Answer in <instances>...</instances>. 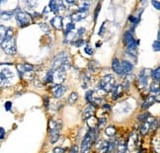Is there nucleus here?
I'll list each match as a JSON object with an SVG mask.
<instances>
[{
    "mask_svg": "<svg viewBox=\"0 0 160 153\" xmlns=\"http://www.w3.org/2000/svg\"><path fill=\"white\" fill-rule=\"evenodd\" d=\"M116 81H115V77L112 74L105 75L102 78L101 82L99 83V89L103 90L104 92H111L113 88L115 87Z\"/></svg>",
    "mask_w": 160,
    "mask_h": 153,
    "instance_id": "f257e3e1",
    "label": "nucleus"
},
{
    "mask_svg": "<svg viewBox=\"0 0 160 153\" xmlns=\"http://www.w3.org/2000/svg\"><path fill=\"white\" fill-rule=\"evenodd\" d=\"M2 49L9 55H14L17 53V45H16V40L15 38H6L5 40L1 45Z\"/></svg>",
    "mask_w": 160,
    "mask_h": 153,
    "instance_id": "f03ea898",
    "label": "nucleus"
},
{
    "mask_svg": "<svg viewBox=\"0 0 160 153\" xmlns=\"http://www.w3.org/2000/svg\"><path fill=\"white\" fill-rule=\"evenodd\" d=\"M68 53L66 52H61L57 54L52 61V69L56 70L57 68H61V66L68 61Z\"/></svg>",
    "mask_w": 160,
    "mask_h": 153,
    "instance_id": "7ed1b4c3",
    "label": "nucleus"
},
{
    "mask_svg": "<svg viewBox=\"0 0 160 153\" xmlns=\"http://www.w3.org/2000/svg\"><path fill=\"white\" fill-rule=\"evenodd\" d=\"M15 18L20 27H27L32 23L31 15L24 11H18L15 14Z\"/></svg>",
    "mask_w": 160,
    "mask_h": 153,
    "instance_id": "20e7f679",
    "label": "nucleus"
},
{
    "mask_svg": "<svg viewBox=\"0 0 160 153\" xmlns=\"http://www.w3.org/2000/svg\"><path fill=\"white\" fill-rule=\"evenodd\" d=\"M65 78H66V70L64 68L61 67L53 70V81H52L53 83H54L56 85H61L65 81Z\"/></svg>",
    "mask_w": 160,
    "mask_h": 153,
    "instance_id": "39448f33",
    "label": "nucleus"
},
{
    "mask_svg": "<svg viewBox=\"0 0 160 153\" xmlns=\"http://www.w3.org/2000/svg\"><path fill=\"white\" fill-rule=\"evenodd\" d=\"M150 76H151V70L143 68L141 71V72H139V75H138L139 83H141L143 86V87H146L147 84H148L149 78H150Z\"/></svg>",
    "mask_w": 160,
    "mask_h": 153,
    "instance_id": "423d86ee",
    "label": "nucleus"
},
{
    "mask_svg": "<svg viewBox=\"0 0 160 153\" xmlns=\"http://www.w3.org/2000/svg\"><path fill=\"white\" fill-rule=\"evenodd\" d=\"M92 138L90 137L89 134L85 135L84 139L81 143V148H80V153H89L91 150V146H92Z\"/></svg>",
    "mask_w": 160,
    "mask_h": 153,
    "instance_id": "0eeeda50",
    "label": "nucleus"
},
{
    "mask_svg": "<svg viewBox=\"0 0 160 153\" xmlns=\"http://www.w3.org/2000/svg\"><path fill=\"white\" fill-rule=\"evenodd\" d=\"M137 146H138V135L136 134V132H133L128 137L127 147H128V150L133 151V150H136Z\"/></svg>",
    "mask_w": 160,
    "mask_h": 153,
    "instance_id": "6e6552de",
    "label": "nucleus"
},
{
    "mask_svg": "<svg viewBox=\"0 0 160 153\" xmlns=\"http://www.w3.org/2000/svg\"><path fill=\"white\" fill-rule=\"evenodd\" d=\"M33 68H34V66L32 64H29V63H22V64L17 65L18 72H19V75L21 76V77H23V76L28 72H32Z\"/></svg>",
    "mask_w": 160,
    "mask_h": 153,
    "instance_id": "1a4fd4ad",
    "label": "nucleus"
},
{
    "mask_svg": "<svg viewBox=\"0 0 160 153\" xmlns=\"http://www.w3.org/2000/svg\"><path fill=\"white\" fill-rule=\"evenodd\" d=\"M121 69H122V74L128 75L133 72V65L128 60H123L121 62Z\"/></svg>",
    "mask_w": 160,
    "mask_h": 153,
    "instance_id": "9d476101",
    "label": "nucleus"
},
{
    "mask_svg": "<svg viewBox=\"0 0 160 153\" xmlns=\"http://www.w3.org/2000/svg\"><path fill=\"white\" fill-rule=\"evenodd\" d=\"M155 102H159V94L156 95V98H155V96H148L146 100L143 102V104H142V109H148L149 107L152 106Z\"/></svg>",
    "mask_w": 160,
    "mask_h": 153,
    "instance_id": "9b49d317",
    "label": "nucleus"
},
{
    "mask_svg": "<svg viewBox=\"0 0 160 153\" xmlns=\"http://www.w3.org/2000/svg\"><path fill=\"white\" fill-rule=\"evenodd\" d=\"M152 121H153V119L152 118H148L142 124V125L141 127V132L142 135H146L148 134V131L150 130V126H151Z\"/></svg>",
    "mask_w": 160,
    "mask_h": 153,
    "instance_id": "f8f14e48",
    "label": "nucleus"
},
{
    "mask_svg": "<svg viewBox=\"0 0 160 153\" xmlns=\"http://www.w3.org/2000/svg\"><path fill=\"white\" fill-rule=\"evenodd\" d=\"M65 91H66V88L64 87V86H62V85H57L56 87L53 89V96L56 97V98L59 99V98H61V97L64 95Z\"/></svg>",
    "mask_w": 160,
    "mask_h": 153,
    "instance_id": "ddd939ff",
    "label": "nucleus"
},
{
    "mask_svg": "<svg viewBox=\"0 0 160 153\" xmlns=\"http://www.w3.org/2000/svg\"><path fill=\"white\" fill-rule=\"evenodd\" d=\"M113 92V95H112V98L113 100H118L120 97H121L124 93V88L122 85H115V87L112 90Z\"/></svg>",
    "mask_w": 160,
    "mask_h": 153,
    "instance_id": "4468645a",
    "label": "nucleus"
},
{
    "mask_svg": "<svg viewBox=\"0 0 160 153\" xmlns=\"http://www.w3.org/2000/svg\"><path fill=\"white\" fill-rule=\"evenodd\" d=\"M51 24L53 25V27H54L57 30H61L62 29V17L57 15V16H54L51 20Z\"/></svg>",
    "mask_w": 160,
    "mask_h": 153,
    "instance_id": "2eb2a0df",
    "label": "nucleus"
},
{
    "mask_svg": "<svg viewBox=\"0 0 160 153\" xmlns=\"http://www.w3.org/2000/svg\"><path fill=\"white\" fill-rule=\"evenodd\" d=\"M108 146H109V142L108 141H105V140H99L96 144L97 147V150L100 153H106L108 150Z\"/></svg>",
    "mask_w": 160,
    "mask_h": 153,
    "instance_id": "dca6fc26",
    "label": "nucleus"
},
{
    "mask_svg": "<svg viewBox=\"0 0 160 153\" xmlns=\"http://www.w3.org/2000/svg\"><path fill=\"white\" fill-rule=\"evenodd\" d=\"M48 129H49V131H52V130H61V121L51 120L48 122Z\"/></svg>",
    "mask_w": 160,
    "mask_h": 153,
    "instance_id": "f3484780",
    "label": "nucleus"
},
{
    "mask_svg": "<svg viewBox=\"0 0 160 153\" xmlns=\"http://www.w3.org/2000/svg\"><path fill=\"white\" fill-rule=\"evenodd\" d=\"M88 12H77V13H74L71 15V20H72V23L73 22H78V21H81V20L85 19L87 17Z\"/></svg>",
    "mask_w": 160,
    "mask_h": 153,
    "instance_id": "a211bd4d",
    "label": "nucleus"
},
{
    "mask_svg": "<svg viewBox=\"0 0 160 153\" xmlns=\"http://www.w3.org/2000/svg\"><path fill=\"white\" fill-rule=\"evenodd\" d=\"M94 114H95V106L89 105L83 112V119L87 120L88 118H90V117H93Z\"/></svg>",
    "mask_w": 160,
    "mask_h": 153,
    "instance_id": "6ab92c4d",
    "label": "nucleus"
},
{
    "mask_svg": "<svg viewBox=\"0 0 160 153\" xmlns=\"http://www.w3.org/2000/svg\"><path fill=\"white\" fill-rule=\"evenodd\" d=\"M59 136H61V130H52L49 131V141L51 143L53 144L58 140Z\"/></svg>",
    "mask_w": 160,
    "mask_h": 153,
    "instance_id": "aec40b11",
    "label": "nucleus"
},
{
    "mask_svg": "<svg viewBox=\"0 0 160 153\" xmlns=\"http://www.w3.org/2000/svg\"><path fill=\"white\" fill-rule=\"evenodd\" d=\"M87 122V125L90 127L91 130H95V129H98V120L95 118V117H90L86 120Z\"/></svg>",
    "mask_w": 160,
    "mask_h": 153,
    "instance_id": "412c9836",
    "label": "nucleus"
},
{
    "mask_svg": "<svg viewBox=\"0 0 160 153\" xmlns=\"http://www.w3.org/2000/svg\"><path fill=\"white\" fill-rule=\"evenodd\" d=\"M112 68L113 70L119 75H122V69H121V62L119 61L118 58H114L112 62Z\"/></svg>",
    "mask_w": 160,
    "mask_h": 153,
    "instance_id": "4be33fe9",
    "label": "nucleus"
},
{
    "mask_svg": "<svg viewBox=\"0 0 160 153\" xmlns=\"http://www.w3.org/2000/svg\"><path fill=\"white\" fill-rule=\"evenodd\" d=\"M152 148L155 153H160V142H159V135H156L152 139Z\"/></svg>",
    "mask_w": 160,
    "mask_h": 153,
    "instance_id": "5701e85b",
    "label": "nucleus"
},
{
    "mask_svg": "<svg viewBox=\"0 0 160 153\" xmlns=\"http://www.w3.org/2000/svg\"><path fill=\"white\" fill-rule=\"evenodd\" d=\"M61 1H54V0H52V1L49 2V9H51V11L57 14L58 7H59V5H61Z\"/></svg>",
    "mask_w": 160,
    "mask_h": 153,
    "instance_id": "b1692460",
    "label": "nucleus"
},
{
    "mask_svg": "<svg viewBox=\"0 0 160 153\" xmlns=\"http://www.w3.org/2000/svg\"><path fill=\"white\" fill-rule=\"evenodd\" d=\"M105 134H106L107 136L109 137H113L116 135L117 134V130H116V127H115L114 125H109L106 127V130H105Z\"/></svg>",
    "mask_w": 160,
    "mask_h": 153,
    "instance_id": "393cba45",
    "label": "nucleus"
},
{
    "mask_svg": "<svg viewBox=\"0 0 160 153\" xmlns=\"http://www.w3.org/2000/svg\"><path fill=\"white\" fill-rule=\"evenodd\" d=\"M13 14H14L13 11H2L0 13V18H1V20H3V21H8V20L12 18Z\"/></svg>",
    "mask_w": 160,
    "mask_h": 153,
    "instance_id": "a878e982",
    "label": "nucleus"
},
{
    "mask_svg": "<svg viewBox=\"0 0 160 153\" xmlns=\"http://www.w3.org/2000/svg\"><path fill=\"white\" fill-rule=\"evenodd\" d=\"M133 40H134V38H133V34L132 32H129V31H128V32L124 33V42L126 45L132 43Z\"/></svg>",
    "mask_w": 160,
    "mask_h": 153,
    "instance_id": "bb28decb",
    "label": "nucleus"
},
{
    "mask_svg": "<svg viewBox=\"0 0 160 153\" xmlns=\"http://www.w3.org/2000/svg\"><path fill=\"white\" fill-rule=\"evenodd\" d=\"M127 142H124V140L118 142V153H127Z\"/></svg>",
    "mask_w": 160,
    "mask_h": 153,
    "instance_id": "cd10ccee",
    "label": "nucleus"
},
{
    "mask_svg": "<svg viewBox=\"0 0 160 153\" xmlns=\"http://www.w3.org/2000/svg\"><path fill=\"white\" fill-rule=\"evenodd\" d=\"M10 84V80L3 73L0 72V87H6Z\"/></svg>",
    "mask_w": 160,
    "mask_h": 153,
    "instance_id": "c85d7f7f",
    "label": "nucleus"
},
{
    "mask_svg": "<svg viewBox=\"0 0 160 153\" xmlns=\"http://www.w3.org/2000/svg\"><path fill=\"white\" fill-rule=\"evenodd\" d=\"M78 100V94L76 93V92H72V93L68 96V98H67V103L68 104H74V103H76V101Z\"/></svg>",
    "mask_w": 160,
    "mask_h": 153,
    "instance_id": "c756f323",
    "label": "nucleus"
},
{
    "mask_svg": "<svg viewBox=\"0 0 160 153\" xmlns=\"http://www.w3.org/2000/svg\"><path fill=\"white\" fill-rule=\"evenodd\" d=\"M6 31H7V28L5 26H0V45H2V43L6 39Z\"/></svg>",
    "mask_w": 160,
    "mask_h": 153,
    "instance_id": "7c9ffc66",
    "label": "nucleus"
},
{
    "mask_svg": "<svg viewBox=\"0 0 160 153\" xmlns=\"http://www.w3.org/2000/svg\"><path fill=\"white\" fill-rule=\"evenodd\" d=\"M151 76H152V78L154 79L155 82H159V79H160V68L157 67L154 71H151Z\"/></svg>",
    "mask_w": 160,
    "mask_h": 153,
    "instance_id": "2f4dec72",
    "label": "nucleus"
},
{
    "mask_svg": "<svg viewBox=\"0 0 160 153\" xmlns=\"http://www.w3.org/2000/svg\"><path fill=\"white\" fill-rule=\"evenodd\" d=\"M1 73H3L9 80H11L12 78H14V73H13L12 71L10 70L9 68H4V69L1 71Z\"/></svg>",
    "mask_w": 160,
    "mask_h": 153,
    "instance_id": "473e14b6",
    "label": "nucleus"
},
{
    "mask_svg": "<svg viewBox=\"0 0 160 153\" xmlns=\"http://www.w3.org/2000/svg\"><path fill=\"white\" fill-rule=\"evenodd\" d=\"M150 91L152 93L159 94V82H155V81H154L150 86Z\"/></svg>",
    "mask_w": 160,
    "mask_h": 153,
    "instance_id": "72a5a7b5",
    "label": "nucleus"
},
{
    "mask_svg": "<svg viewBox=\"0 0 160 153\" xmlns=\"http://www.w3.org/2000/svg\"><path fill=\"white\" fill-rule=\"evenodd\" d=\"M40 28H41V30L43 31L44 33H47L48 34L49 32H51V28L48 27V25L46 24V23H42V24H40Z\"/></svg>",
    "mask_w": 160,
    "mask_h": 153,
    "instance_id": "f704fd0d",
    "label": "nucleus"
},
{
    "mask_svg": "<svg viewBox=\"0 0 160 153\" xmlns=\"http://www.w3.org/2000/svg\"><path fill=\"white\" fill-rule=\"evenodd\" d=\"M97 68H98V64L96 62H90L89 63V70H90V72H96Z\"/></svg>",
    "mask_w": 160,
    "mask_h": 153,
    "instance_id": "c9c22d12",
    "label": "nucleus"
},
{
    "mask_svg": "<svg viewBox=\"0 0 160 153\" xmlns=\"http://www.w3.org/2000/svg\"><path fill=\"white\" fill-rule=\"evenodd\" d=\"M152 48H153L154 52H159V50H160V42H159V40H154L153 45H152Z\"/></svg>",
    "mask_w": 160,
    "mask_h": 153,
    "instance_id": "e433bc0d",
    "label": "nucleus"
},
{
    "mask_svg": "<svg viewBox=\"0 0 160 153\" xmlns=\"http://www.w3.org/2000/svg\"><path fill=\"white\" fill-rule=\"evenodd\" d=\"M74 28H75V25H74V23H69V24H67V26H66V32H65V34L67 35V34H70L71 33V31L72 30H74Z\"/></svg>",
    "mask_w": 160,
    "mask_h": 153,
    "instance_id": "4c0bfd02",
    "label": "nucleus"
},
{
    "mask_svg": "<svg viewBox=\"0 0 160 153\" xmlns=\"http://www.w3.org/2000/svg\"><path fill=\"white\" fill-rule=\"evenodd\" d=\"M148 118H150V114H149V113H144V114H142L141 116H138L137 117V120L138 121H145Z\"/></svg>",
    "mask_w": 160,
    "mask_h": 153,
    "instance_id": "58836bf2",
    "label": "nucleus"
},
{
    "mask_svg": "<svg viewBox=\"0 0 160 153\" xmlns=\"http://www.w3.org/2000/svg\"><path fill=\"white\" fill-rule=\"evenodd\" d=\"M105 124H106V119L105 118L98 120V129H102V127L105 125Z\"/></svg>",
    "mask_w": 160,
    "mask_h": 153,
    "instance_id": "ea45409f",
    "label": "nucleus"
},
{
    "mask_svg": "<svg viewBox=\"0 0 160 153\" xmlns=\"http://www.w3.org/2000/svg\"><path fill=\"white\" fill-rule=\"evenodd\" d=\"M84 52L89 55H92L93 54V49L91 47H89V45H86V47L84 48Z\"/></svg>",
    "mask_w": 160,
    "mask_h": 153,
    "instance_id": "a19ab883",
    "label": "nucleus"
},
{
    "mask_svg": "<svg viewBox=\"0 0 160 153\" xmlns=\"http://www.w3.org/2000/svg\"><path fill=\"white\" fill-rule=\"evenodd\" d=\"M85 32H86V30H85V28H79L77 30V33L75 34L76 35V37H81L82 35L85 34Z\"/></svg>",
    "mask_w": 160,
    "mask_h": 153,
    "instance_id": "79ce46f5",
    "label": "nucleus"
},
{
    "mask_svg": "<svg viewBox=\"0 0 160 153\" xmlns=\"http://www.w3.org/2000/svg\"><path fill=\"white\" fill-rule=\"evenodd\" d=\"M92 96H93V91H88L86 93V100L87 102H89V103H91V100H92Z\"/></svg>",
    "mask_w": 160,
    "mask_h": 153,
    "instance_id": "37998d69",
    "label": "nucleus"
},
{
    "mask_svg": "<svg viewBox=\"0 0 160 153\" xmlns=\"http://www.w3.org/2000/svg\"><path fill=\"white\" fill-rule=\"evenodd\" d=\"M53 69H51L47 73V79H48V82H52V81H53Z\"/></svg>",
    "mask_w": 160,
    "mask_h": 153,
    "instance_id": "c03bdc74",
    "label": "nucleus"
},
{
    "mask_svg": "<svg viewBox=\"0 0 160 153\" xmlns=\"http://www.w3.org/2000/svg\"><path fill=\"white\" fill-rule=\"evenodd\" d=\"M74 45H76V47H81V45H83V40H80V39H77L76 40H74V42L72 43Z\"/></svg>",
    "mask_w": 160,
    "mask_h": 153,
    "instance_id": "a18cd8bd",
    "label": "nucleus"
},
{
    "mask_svg": "<svg viewBox=\"0 0 160 153\" xmlns=\"http://www.w3.org/2000/svg\"><path fill=\"white\" fill-rule=\"evenodd\" d=\"M69 153H79V148L77 145H73L70 150H69Z\"/></svg>",
    "mask_w": 160,
    "mask_h": 153,
    "instance_id": "49530a36",
    "label": "nucleus"
},
{
    "mask_svg": "<svg viewBox=\"0 0 160 153\" xmlns=\"http://www.w3.org/2000/svg\"><path fill=\"white\" fill-rule=\"evenodd\" d=\"M26 4L28 5L30 8H34L35 6H37V5H38V3L36 1H26Z\"/></svg>",
    "mask_w": 160,
    "mask_h": 153,
    "instance_id": "de8ad7c7",
    "label": "nucleus"
},
{
    "mask_svg": "<svg viewBox=\"0 0 160 153\" xmlns=\"http://www.w3.org/2000/svg\"><path fill=\"white\" fill-rule=\"evenodd\" d=\"M53 153H64V148H62V147H56L53 150Z\"/></svg>",
    "mask_w": 160,
    "mask_h": 153,
    "instance_id": "09e8293b",
    "label": "nucleus"
},
{
    "mask_svg": "<svg viewBox=\"0 0 160 153\" xmlns=\"http://www.w3.org/2000/svg\"><path fill=\"white\" fill-rule=\"evenodd\" d=\"M129 21H131L134 25V26H136V25L139 22V19L138 18H134L133 16H131V17H129Z\"/></svg>",
    "mask_w": 160,
    "mask_h": 153,
    "instance_id": "8fccbe9b",
    "label": "nucleus"
},
{
    "mask_svg": "<svg viewBox=\"0 0 160 153\" xmlns=\"http://www.w3.org/2000/svg\"><path fill=\"white\" fill-rule=\"evenodd\" d=\"M100 8H101V5L98 4L97 7H96V10H95V12H94V19H95V20H96L97 17H98V13H99V11H100Z\"/></svg>",
    "mask_w": 160,
    "mask_h": 153,
    "instance_id": "3c124183",
    "label": "nucleus"
},
{
    "mask_svg": "<svg viewBox=\"0 0 160 153\" xmlns=\"http://www.w3.org/2000/svg\"><path fill=\"white\" fill-rule=\"evenodd\" d=\"M151 3H152V5H153V6L155 7L157 10L160 9V2H159V1H155V0H152Z\"/></svg>",
    "mask_w": 160,
    "mask_h": 153,
    "instance_id": "603ef678",
    "label": "nucleus"
},
{
    "mask_svg": "<svg viewBox=\"0 0 160 153\" xmlns=\"http://www.w3.org/2000/svg\"><path fill=\"white\" fill-rule=\"evenodd\" d=\"M11 107H12L11 102H6V103H5V110H6V111L11 110Z\"/></svg>",
    "mask_w": 160,
    "mask_h": 153,
    "instance_id": "864d4df0",
    "label": "nucleus"
},
{
    "mask_svg": "<svg viewBox=\"0 0 160 153\" xmlns=\"http://www.w3.org/2000/svg\"><path fill=\"white\" fill-rule=\"evenodd\" d=\"M105 25H106V23L102 24V27H101V29H100V31H99V35H103V34H104V29H105Z\"/></svg>",
    "mask_w": 160,
    "mask_h": 153,
    "instance_id": "5fc2aeb1",
    "label": "nucleus"
},
{
    "mask_svg": "<svg viewBox=\"0 0 160 153\" xmlns=\"http://www.w3.org/2000/svg\"><path fill=\"white\" fill-rule=\"evenodd\" d=\"M104 109H106V110L110 111V110H111V107H110L109 105H104Z\"/></svg>",
    "mask_w": 160,
    "mask_h": 153,
    "instance_id": "6e6d98bb",
    "label": "nucleus"
},
{
    "mask_svg": "<svg viewBox=\"0 0 160 153\" xmlns=\"http://www.w3.org/2000/svg\"><path fill=\"white\" fill-rule=\"evenodd\" d=\"M0 132H1V134H5V130H4V129H2V127H0Z\"/></svg>",
    "mask_w": 160,
    "mask_h": 153,
    "instance_id": "4d7b16f0",
    "label": "nucleus"
},
{
    "mask_svg": "<svg viewBox=\"0 0 160 153\" xmlns=\"http://www.w3.org/2000/svg\"><path fill=\"white\" fill-rule=\"evenodd\" d=\"M3 137H4V135H3V134H0V139H2Z\"/></svg>",
    "mask_w": 160,
    "mask_h": 153,
    "instance_id": "13d9d810",
    "label": "nucleus"
},
{
    "mask_svg": "<svg viewBox=\"0 0 160 153\" xmlns=\"http://www.w3.org/2000/svg\"><path fill=\"white\" fill-rule=\"evenodd\" d=\"M0 4H1V1H0Z\"/></svg>",
    "mask_w": 160,
    "mask_h": 153,
    "instance_id": "bf43d9fd",
    "label": "nucleus"
}]
</instances>
